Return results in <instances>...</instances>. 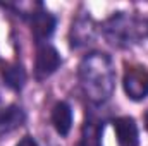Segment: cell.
I'll use <instances>...</instances> for the list:
<instances>
[{
  "label": "cell",
  "instance_id": "obj_1",
  "mask_svg": "<svg viewBox=\"0 0 148 146\" xmlns=\"http://www.w3.org/2000/svg\"><path fill=\"white\" fill-rule=\"evenodd\" d=\"M122 86L126 95L134 100L140 102L148 96V71L145 67H127L124 72L122 79Z\"/></svg>",
  "mask_w": 148,
  "mask_h": 146
},
{
  "label": "cell",
  "instance_id": "obj_2",
  "mask_svg": "<svg viewBox=\"0 0 148 146\" xmlns=\"http://www.w3.org/2000/svg\"><path fill=\"white\" fill-rule=\"evenodd\" d=\"M59 65H60V55L53 46L45 45L38 50L36 60H35V72L40 79L52 76L59 69Z\"/></svg>",
  "mask_w": 148,
  "mask_h": 146
},
{
  "label": "cell",
  "instance_id": "obj_3",
  "mask_svg": "<svg viewBox=\"0 0 148 146\" xmlns=\"http://www.w3.org/2000/svg\"><path fill=\"white\" fill-rule=\"evenodd\" d=\"M114 129L119 146H140L138 127L133 117H119L114 120Z\"/></svg>",
  "mask_w": 148,
  "mask_h": 146
},
{
  "label": "cell",
  "instance_id": "obj_4",
  "mask_svg": "<svg viewBox=\"0 0 148 146\" xmlns=\"http://www.w3.org/2000/svg\"><path fill=\"white\" fill-rule=\"evenodd\" d=\"M24 120H26V113L17 105H10L5 110H2L0 112V136L21 127Z\"/></svg>",
  "mask_w": 148,
  "mask_h": 146
},
{
  "label": "cell",
  "instance_id": "obj_5",
  "mask_svg": "<svg viewBox=\"0 0 148 146\" xmlns=\"http://www.w3.org/2000/svg\"><path fill=\"white\" fill-rule=\"evenodd\" d=\"M55 31V17L48 12H36L31 17V33L36 40H47Z\"/></svg>",
  "mask_w": 148,
  "mask_h": 146
},
{
  "label": "cell",
  "instance_id": "obj_6",
  "mask_svg": "<svg viewBox=\"0 0 148 146\" xmlns=\"http://www.w3.org/2000/svg\"><path fill=\"white\" fill-rule=\"evenodd\" d=\"M52 124L60 136H67L73 127V110L66 102H59L52 110Z\"/></svg>",
  "mask_w": 148,
  "mask_h": 146
},
{
  "label": "cell",
  "instance_id": "obj_7",
  "mask_svg": "<svg viewBox=\"0 0 148 146\" xmlns=\"http://www.w3.org/2000/svg\"><path fill=\"white\" fill-rule=\"evenodd\" d=\"M2 77L5 81V84L12 89H21L26 83V72L23 69V65L19 64H12L2 69Z\"/></svg>",
  "mask_w": 148,
  "mask_h": 146
},
{
  "label": "cell",
  "instance_id": "obj_8",
  "mask_svg": "<svg viewBox=\"0 0 148 146\" xmlns=\"http://www.w3.org/2000/svg\"><path fill=\"white\" fill-rule=\"evenodd\" d=\"M16 146H38V143L33 139V138H29V136H24V138H23V139H21V141H19Z\"/></svg>",
  "mask_w": 148,
  "mask_h": 146
},
{
  "label": "cell",
  "instance_id": "obj_9",
  "mask_svg": "<svg viewBox=\"0 0 148 146\" xmlns=\"http://www.w3.org/2000/svg\"><path fill=\"white\" fill-rule=\"evenodd\" d=\"M145 127H147V131H148V112L145 113Z\"/></svg>",
  "mask_w": 148,
  "mask_h": 146
}]
</instances>
